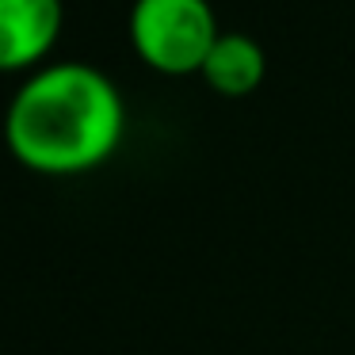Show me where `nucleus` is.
Masks as SVG:
<instances>
[{
  "label": "nucleus",
  "instance_id": "obj_1",
  "mask_svg": "<svg viewBox=\"0 0 355 355\" xmlns=\"http://www.w3.org/2000/svg\"><path fill=\"white\" fill-rule=\"evenodd\" d=\"M123 92L88 62L35 69L4 111V141L24 168L80 176L103 164L123 141Z\"/></svg>",
  "mask_w": 355,
  "mask_h": 355
},
{
  "label": "nucleus",
  "instance_id": "obj_2",
  "mask_svg": "<svg viewBox=\"0 0 355 355\" xmlns=\"http://www.w3.org/2000/svg\"><path fill=\"white\" fill-rule=\"evenodd\" d=\"M218 35L210 0H134L130 8V42L138 58L168 77L199 73Z\"/></svg>",
  "mask_w": 355,
  "mask_h": 355
},
{
  "label": "nucleus",
  "instance_id": "obj_3",
  "mask_svg": "<svg viewBox=\"0 0 355 355\" xmlns=\"http://www.w3.org/2000/svg\"><path fill=\"white\" fill-rule=\"evenodd\" d=\"M62 0H0V73L42 65L62 35Z\"/></svg>",
  "mask_w": 355,
  "mask_h": 355
},
{
  "label": "nucleus",
  "instance_id": "obj_4",
  "mask_svg": "<svg viewBox=\"0 0 355 355\" xmlns=\"http://www.w3.org/2000/svg\"><path fill=\"white\" fill-rule=\"evenodd\" d=\"M263 73H268V62H263L260 42L245 31H222L218 42L210 46L199 77L218 96H233L237 100V96H248L263 85Z\"/></svg>",
  "mask_w": 355,
  "mask_h": 355
}]
</instances>
